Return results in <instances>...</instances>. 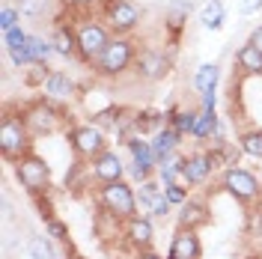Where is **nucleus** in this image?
<instances>
[{
  "label": "nucleus",
  "instance_id": "obj_1",
  "mask_svg": "<svg viewBox=\"0 0 262 259\" xmlns=\"http://www.w3.org/2000/svg\"><path fill=\"white\" fill-rule=\"evenodd\" d=\"M72 27H75V36H78V51H81V63H96L98 57L104 54V48L111 45V39H114V33L111 27L96 15H78L72 21Z\"/></svg>",
  "mask_w": 262,
  "mask_h": 259
},
{
  "label": "nucleus",
  "instance_id": "obj_2",
  "mask_svg": "<svg viewBox=\"0 0 262 259\" xmlns=\"http://www.w3.org/2000/svg\"><path fill=\"white\" fill-rule=\"evenodd\" d=\"M137 54L140 51H137V42L131 36H114L111 45L104 48V54L93 63V69L101 78H122L131 66L137 63Z\"/></svg>",
  "mask_w": 262,
  "mask_h": 259
},
{
  "label": "nucleus",
  "instance_id": "obj_3",
  "mask_svg": "<svg viewBox=\"0 0 262 259\" xmlns=\"http://www.w3.org/2000/svg\"><path fill=\"white\" fill-rule=\"evenodd\" d=\"M96 200H98V206H101L104 211H111V214L122 218V221H131V218H137V211H140V206H137V191L131 188L125 179L98 185Z\"/></svg>",
  "mask_w": 262,
  "mask_h": 259
},
{
  "label": "nucleus",
  "instance_id": "obj_4",
  "mask_svg": "<svg viewBox=\"0 0 262 259\" xmlns=\"http://www.w3.org/2000/svg\"><path fill=\"white\" fill-rule=\"evenodd\" d=\"M30 128L24 122V116L6 114L0 122V152L6 161H21L24 155H30Z\"/></svg>",
  "mask_w": 262,
  "mask_h": 259
},
{
  "label": "nucleus",
  "instance_id": "obj_5",
  "mask_svg": "<svg viewBox=\"0 0 262 259\" xmlns=\"http://www.w3.org/2000/svg\"><path fill=\"white\" fill-rule=\"evenodd\" d=\"M143 12L131 3V0H104L101 3V21L111 27L114 36H128L140 27Z\"/></svg>",
  "mask_w": 262,
  "mask_h": 259
},
{
  "label": "nucleus",
  "instance_id": "obj_6",
  "mask_svg": "<svg viewBox=\"0 0 262 259\" xmlns=\"http://www.w3.org/2000/svg\"><path fill=\"white\" fill-rule=\"evenodd\" d=\"M69 143L75 149V155L83 161H93L101 152H107V131L96 122H83L69 131Z\"/></svg>",
  "mask_w": 262,
  "mask_h": 259
},
{
  "label": "nucleus",
  "instance_id": "obj_7",
  "mask_svg": "<svg viewBox=\"0 0 262 259\" xmlns=\"http://www.w3.org/2000/svg\"><path fill=\"white\" fill-rule=\"evenodd\" d=\"M21 116H24V122H27V128H30L33 137L54 134V131L63 125V111L57 107V101H51V98H45V96L39 98V101H33Z\"/></svg>",
  "mask_w": 262,
  "mask_h": 259
},
{
  "label": "nucleus",
  "instance_id": "obj_8",
  "mask_svg": "<svg viewBox=\"0 0 262 259\" xmlns=\"http://www.w3.org/2000/svg\"><path fill=\"white\" fill-rule=\"evenodd\" d=\"M15 179L21 182V188L27 194H42V191H48V185H51V167L39 155L30 152L21 161H15Z\"/></svg>",
  "mask_w": 262,
  "mask_h": 259
},
{
  "label": "nucleus",
  "instance_id": "obj_9",
  "mask_svg": "<svg viewBox=\"0 0 262 259\" xmlns=\"http://www.w3.org/2000/svg\"><path fill=\"white\" fill-rule=\"evenodd\" d=\"M224 191L229 197H235L238 203H253L256 197H262L259 179L245 167H227L224 170Z\"/></svg>",
  "mask_w": 262,
  "mask_h": 259
},
{
  "label": "nucleus",
  "instance_id": "obj_10",
  "mask_svg": "<svg viewBox=\"0 0 262 259\" xmlns=\"http://www.w3.org/2000/svg\"><path fill=\"white\" fill-rule=\"evenodd\" d=\"M134 72L143 78V81H161L164 75L170 72V54L161 48H146L137 54V63Z\"/></svg>",
  "mask_w": 262,
  "mask_h": 259
},
{
  "label": "nucleus",
  "instance_id": "obj_11",
  "mask_svg": "<svg viewBox=\"0 0 262 259\" xmlns=\"http://www.w3.org/2000/svg\"><path fill=\"white\" fill-rule=\"evenodd\" d=\"M90 176L96 179L98 185H104V182H119V179L125 176V164L119 158V152H101L98 158L90 161Z\"/></svg>",
  "mask_w": 262,
  "mask_h": 259
},
{
  "label": "nucleus",
  "instance_id": "obj_12",
  "mask_svg": "<svg viewBox=\"0 0 262 259\" xmlns=\"http://www.w3.org/2000/svg\"><path fill=\"white\" fill-rule=\"evenodd\" d=\"M203 256V244H200V235L196 229H176L173 232V242H170V250H167V259H200Z\"/></svg>",
  "mask_w": 262,
  "mask_h": 259
},
{
  "label": "nucleus",
  "instance_id": "obj_13",
  "mask_svg": "<svg viewBox=\"0 0 262 259\" xmlns=\"http://www.w3.org/2000/svg\"><path fill=\"white\" fill-rule=\"evenodd\" d=\"M78 93V83L75 78H69V72H60V69H51L48 81L42 83V96L51 98V101H69V98H75Z\"/></svg>",
  "mask_w": 262,
  "mask_h": 259
},
{
  "label": "nucleus",
  "instance_id": "obj_14",
  "mask_svg": "<svg viewBox=\"0 0 262 259\" xmlns=\"http://www.w3.org/2000/svg\"><path fill=\"white\" fill-rule=\"evenodd\" d=\"M212 161L206 152H194V155H182V182L185 185H203L212 176Z\"/></svg>",
  "mask_w": 262,
  "mask_h": 259
},
{
  "label": "nucleus",
  "instance_id": "obj_15",
  "mask_svg": "<svg viewBox=\"0 0 262 259\" xmlns=\"http://www.w3.org/2000/svg\"><path fill=\"white\" fill-rule=\"evenodd\" d=\"M122 235H125V242H128L134 250H149V244H152V239H155V227H152V221H149V218L137 214V218L125 221Z\"/></svg>",
  "mask_w": 262,
  "mask_h": 259
},
{
  "label": "nucleus",
  "instance_id": "obj_16",
  "mask_svg": "<svg viewBox=\"0 0 262 259\" xmlns=\"http://www.w3.org/2000/svg\"><path fill=\"white\" fill-rule=\"evenodd\" d=\"M54 42V54L63 57V60H81V51H78V36L72 24H54V33L48 36Z\"/></svg>",
  "mask_w": 262,
  "mask_h": 259
},
{
  "label": "nucleus",
  "instance_id": "obj_17",
  "mask_svg": "<svg viewBox=\"0 0 262 259\" xmlns=\"http://www.w3.org/2000/svg\"><path fill=\"white\" fill-rule=\"evenodd\" d=\"M209 224V206L203 200H188L179 206V227L182 229H200Z\"/></svg>",
  "mask_w": 262,
  "mask_h": 259
},
{
  "label": "nucleus",
  "instance_id": "obj_18",
  "mask_svg": "<svg viewBox=\"0 0 262 259\" xmlns=\"http://www.w3.org/2000/svg\"><path fill=\"white\" fill-rule=\"evenodd\" d=\"M182 143V134L176 128H170V125H164L158 134H152V149H155V158L158 164L167 161V158H173L176 155V149Z\"/></svg>",
  "mask_w": 262,
  "mask_h": 259
},
{
  "label": "nucleus",
  "instance_id": "obj_19",
  "mask_svg": "<svg viewBox=\"0 0 262 259\" xmlns=\"http://www.w3.org/2000/svg\"><path fill=\"white\" fill-rule=\"evenodd\" d=\"M191 137H196V140H209V137H214V143L221 146L224 140V131H221V122H217V114L214 111H206V107H200V114H196V125H194V134Z\"/></svg>",
  "mask_w": 262,
  "mask_h": 259
},
{
  "label": "nucleus",
  "instance_id": "obj_20",
  "mask_svg": "<svg viewBox=\"0 0 262 259\" xmlns=\"http://www.w3.org/2000/svg\"><path fill=\"white\" fill-rule=\"evenodd\" d=\"M217 81H221V66L217 63H200L194 72V90L200 96L217 93Z\"/></svg>",
  "mask_w": 262,
  "mask_h": 259
},
{
  "label": "nucleus",
  "instance_id": "obj_21",
  "mask_svg": "<svg viewBox=\"0 0 262 259\" xmlns=\"http://www.w3.org/2000/svg\"><path fill=\"white\" fill-rule=\"evenodd\" d=\"M224 21H227V6H224V0H209L203 9H200V27L203 30H221L224 27Z\"/></svg>",
  "mask_w": 262,
  "mask_h": 259
},
{
  "label": "nucleus",
  "instance_id": "obj_22",
  "mask_svg": "<svg viewBox=\"0 0 262 259\" xmlns=\"http://www.w3.org/2000/svg\"><path fill=\"white\" fill-rule=\"evenodd\" d=\"M235 66L245 72V75H262V54L256 45L245 42L242 48L235 51Z\"/></svg>",
  "mask_w": 262,
  "mask_h": 259
},
{
  "label": "nucleus",
  "instance_id": "obj_23",
  "mask_svg": "<svg viewBox=\"0 0 262 259\" xmlns=\"http://www.w3.org/2000/svg\"><path fill=\"white\" fill-rule=\"evenodd\" d=\"M188 15H191V0H170V6H167V30L176 36L185 27Z\"/></svg>",
  "mask_w": 262,
  "mask_h": 259
},
{
  "label": "nucleus",
  "instance_id": "obj_24",
  "mask_svg": "<svg viewBox=\"0 0 262 259\" xmlns=\"http://www.w3.org/2000/svg\"><path fill=\"white\" fill-rule=\"evenodd\" d=\"M238 149L247 158H259L262 161V128H247L238 134Z\"/></svg>",
  "mask_w": 262,
  "mask_h": 259
},
{
  "label": "nucleus",
  "instance_id": "obj_25",
  "mask_svg": "<svg viewBox=\"0 0 262 259\" xmlns=\"http://www.w3.org/2000/svg\"><path fill=\"white\" fill-rule=\"evenodd\" d=\"M27 256L30 259H60L57 247L51 242V235H33L27 244Z\"/></svg>",
  "mask_w": 262,
  "mask_h": 259
},
{
  "label": "nucleus",
  "instance_id": "obj_26",
  "mask_svg": "<svg viewBox=\"0 0 262 259\" xmlns=\"http://www.w3.org/2000/svg\"><path fill=\"white\" fill-rule=\"evenodd\" d=\"M27 51H30V57H33V66H36V63H48L51 57H54V42H51V39H45V36H36V33H30Z\"/></svg>",
  "mask_w": 262,
  "mask_h": 259
},
{
  "label": "nucleus",
  "instance_id": "obj_27",
  "mask_svg": "<svg viewBox=\"0 0 262 259\" xmlns=\"http://www.w3.org/2000/svg\"><path fill=\"white\" fill-rule=\"evenodd\" d=\"M158 182L161 185H179L182 182V155H173V158H167V161L158 164Z\"/></svg>",
  "mask_w": 262,
  "mask_h": 259
},
{
  "label": "nucleus",
  "instance_id": "obj_28",
  "mask_svg": "<svg viewBox=\"0 0 262 259\" xmlns=\"http://www.w3.org/2000/svg\"><path fill=\"white\" fill-rule=\"evenodd\" d=\"M164 194V185L161 182H155V179H146V182H140V191H137V206L140 209H152L155 206V200Z\"/></svg>",
  "mask_w": 262,
  "mask_h": 259
},
{
  "label": "nucleus",
  "instance_id": "obj_29",
  "mask_svg": "<svg viewBox=\"0 0 262 259\" xmlns=\"http://www.w3.org/2000/svg\"><path fill=\"white\" fill-rule=\"evenodd\" d=\"M196 114L200 111H170V128H176L185 137V134H194V125H196Z\"/></svg>",
  "mask_w": 262,
  "mask_h": 259
},
{
  "label": "nucleus",
  "instance_id": "obj_30",
  "mask_svg": "<svg viewBox=\"0 0 262 259\" xmlns=\"http://www.w3.org/2000/svg\"><path fill=\"white\" fill-rule=\"evenodd\" d=\"M119 221L122 218H116V214H111V211H98V218H96V232L107 242V239H116L119 235Z\"/></svg>",
  "mask_w": 262,
  "mask_h": 259
},
{
  "label": "nucleus",
  "instance_id": "obj_31",
  "mask_svg": "<svg viewBox=\"0 0 262 259\" xmlns=\"http://www.w3.org/2000/svg\"><path fill=\"white\" fill-rule=\"evenodd\" d=\"M21 24V12H18L15 3H3L0 6V33L12 30V27H18Z\"/></svg>",
  "mask_w": 262,
  "mask_h": 259
},
{
  "label": "nucleus",
  "instance_id": "obj_32",
  "mask_svg": "<svg viewBox=\"0 0 262 259\" xmlns=\"http://www.w3.org/2000/svg\"><path fill=\"white\" fill-rule=\"evenodd\" d=\"M27 39H30V33L18 24V27H12V30L3 33V48H6V54H9V51L21 48V45H27Z\"/></svg>",
  "mask_w": 262,
  "mask_h": 259
},
{
  "label": "nucleus",
  "instance_id": "obj_33",
  "mask_svg": "<svg viewBox=\"0 0 262 259\" xmlns=\"http://www.w3.org/2000/svg\"><path fill=\"white\" fill-rule=\"evenodd\" d=\"M15 6L21 12V18H39V15H45L48 0H15Z\"/></svg>",
  "mask_w": 262,
  "mask_h": 259
},
{
  "label": "nucleus",
  "instance_id": "obj_34",
  "mask_svg": "<svg viewBox=\"0 0 262 259\" xmlns=\"http://www.w3.org/2000/svg\"><path fill=\"white\" fill-rule=\"evenodd\" d=\"M48 75H51L48 63H36V66H30V69H27V83L42 90V83L48 81Z\"/></svg>",
  "mask_w": 262,
  "mask_h": 259
},
{
  "label": "nucleus",
  "instance_id": "obj_35",
  "mask_svg": "<svg viewBox=\"0 0 262 259\" xmlns=\"http://www.w3.org/2000/svg\"><path fill=\"white\" fill-rule=\"evenodd\" d=\"M66 9H72V12H78V15H86L90 9H98L104 0H60Z\"/></svg>",
  "mask_w": 262,
  "mask_h": 259
},
{
  "label": "nucleus",
  "instance_id": "obj_36",
  "mask_svg": "<svg viewBox=\"0 0 262 259\" xmlns=\"http://www.w3.org/2000/svg\"><path fill=\"white\" fill-rule=\"evenodd\" d=\"M45 235H51L54 242H63L66 235H69V229L60 218H45Z\"/></svg>",
  "mask_w": 262,
  "mask_h": 259
},
{
  "label": "nucleus",
  "instance_id": "obj_37",
  "mask_svg": "<svg viewBox=\"0 0 262 259\" xmlns=\"http://www.w3.org/2000/svg\"><path fill=\"white\" fill-rule=\"evenodd\" d=\"M164 197H167L173 206H182V203H188V200H191L182 182H179V185H164Z\"/></svg>",
  "mask_w": 262,
  "mask_h": 259
},
{
  "label": "nucleus",
  "instance_id": "obj_38",
  "mask_svg": "<svg viewBox=\"0 0 262 259\" xmlns=\"http://www.w3.org/2000/svg\"><path fill=\"white\" fill-rule=\"evenodd\" d=\"M170 209H173V203H170V200H167V197L161 194V197H158V200H155V206L149 209V214L161 221V218H167V214H170Z\"/></svg>",
  "mask_w": 262,
  "mask_h": 259
},
{
  "label": "nucleus",
  "instance_id": "obj_39",
  "mask_svg": "<svg viewBox=\"0 0 262 259\" xmlns=\"http://www.w3.org/2000/svg\"><path fill=\"white\" fill-rule=\"evenodd\" d=\"M262 9V0H238V12L242 15H253Z\"/></svg>",
  "mask_w": 262,
  "mask_h": 259
},
{
  "label": "nucleus",
  "instance_id": "obj_40",
  "mask_svg": "<svg viewBox=\"0 0 262 259\" xmlns=\"http://www.w3.org/2000/svg\"><path fill=\"white\" fill-rule=\"evenodd\" d=\"M247 42H250V45H256V48H259V54H262V24L250 30V39H247Z\"/></svg>",
  "mask_w": 262,
  "mask_h": 259
},
{
  "label": "nucleus",
  "instance_id": "obj_41",
  "mask_svg": "<svg viewBox=\"0 0 262 259\" xmlns=\"http://www.w3.org/2000/svg\"><path fill=\"white\" fill-rule=\"evenodd\" d=\"M137 259H161V256L152 253V250H137Z\"/></svg>",
  "mask_w": 262,
  "mask_h": 259
}]
</instances>
